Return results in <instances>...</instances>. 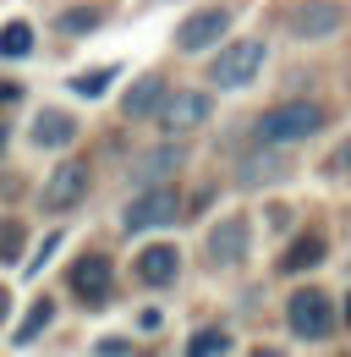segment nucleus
Instances as JSON below:
<instances>
[{
	"mask_svg": "<svg viewBox=\"0 0 351 357\" xmlns=\"http://www.w3.org/2000/svg\"><path fill=\"white\" fill-rule=\"evenodd\" d=\"M324 127V105H313V99H291V105H274V110H263L258 121V143L263 149H286V143H302Z\"/></svg>",
	"mask_w": 351,
	"mask_h": 357,
	"instance_id": "1",
	"label": "nucleus"
},
{
	"mask_svg": "<svg viewBox=\"0 0 351 357\" xmlns=\"http://www.w3.org/2000/svg\"><path fill=\"white\" fill-rule=\"evenodd\" d=\"M176 215H181V198H176V187H165V181H154V187H143L137 198L127 204V215H121V225H127L132 236L137 231H154V225H171Z\"/></svg>",
	"mask_w": 351,
	"mask_h": 357,
	"instance_id": "2",
	"label": "nucleus"
},
{
	"mask_svg": "<svg viewBox=\"0 0 351 357\" xmlns=\"http://www.w3.org/2000/svg\"><path fill=\"white\" fill-rule=\"evenodd\" d=\"M286 324H291V335H302V341H324L329 330H335V308H329V297L324 291H297L291 303H286Z\"/></svg>",
	"mask_w": 351,
	"mask_h": 357,
	"instance_id": "3",
	"label": "nucleus"
},
{
	"mask_svg": "<svg viewBox=\"0 0 351 357\" xmlns=\"http://www.w3.org/2000/svg\"><path fill=\"white\" fill-rule=\"evenodd\" d=\"M263 66V45L258 39H242V45H225L214 55V66H209V83L219 89H242V83H253Z\"/></svg>",
	"mask_w": 351,
	"mask_h": 357,
	"instance_id": "4",
	"label": "nucleus"
},
{
	"mask_svg": "<svg viewBox=\"0 0 351 357\" xmlns=\"http://www.w3.org/2000/svg\"><path fill=\"white\" fill-rule=\"evenodd\" d=\"M225 33H231V6H203V11H192V17L176 28V50L198 55V50H214Z\"/></svg>",
	"mask_w": 351,
	"mask_h": 357,
	"instance_id": "5",
	"label": "nucleus"
},
{
	"mask_svg": "<svg viewBox=\"0 0 351 357\" xmlns=\"http://www.w3.org/2000/svg\"><path fill=\"white\" fill-rule=\"evenodd\" d=\"M110 280H116V269H110V259H104V253H83L77 264L66 269V286H72V297H77V303H88V308L110 297Z\"/></svg>",
	"mask_w": 351,
	"mask_h": 357,
	"instance_id": "6",
	"label": "nucleus"
},
{
	"mask_svg": "<svg viewBox=\"0 0 351 357\" xmlns=\"http://www.w3.org/2000/svg\"><path fill=\"white\" fill-rule=\"evenodd\" d=\"M83 192H88V165L83 160H66L55 176L44 181V192H39V204L49 209V215H61V209H72V204H83Z\"/></svg>",
	"mask_w": 351,
	"mask_h": 357,
	"instance_id": "7",
	"label": "nucleus"
},
{
	"mask_svg": "<svg viewBox=\"0 0 351 357\" xmlns=\"http://www.w3.org/2000/svg\"><path fill=\"white\" fill-rule=\"evenodd\" d=\"M346 22V6H335V0H302L291 17H286V28L297 33V39H324V33H335Z\"/></svg>",
	"mask_w": 351,
	"mask_h": 357,
	"instance_id": "8",
	"label": "nucleus"
},
{
	"mask_svg": "<svg viewBox=\"0 0 351 357\" xmlns=\"http://www.w3.org/2000/svg\"><path fill=\"white\" fill-rule=\"evenodd\" d=\"M159 121H165V132H192V127H203V121H209V93H198V89L165 93Z\"/></svg>",
	"mask_w": 351,
	"mask_h": 357,
	"instance_id": "9",
	"label": "nucleus"
},
{
	"mask_svg": "<svg viewBox=\"0 0 351 357\" xmlns=\"http://www.w3.org/2000/svg\"><path fill=\"white\" fill-rule=\"evenodd\" d=\"M209 259L214 264H242L247 259V220L242 215H231V220H219L209 231Z\"/></svg>",
	"mask_w": 351,
	"mask_h": 357,
	"instance_id": "10",
	"label": "nucleus"
},
{
	"mask_svg": "<svg viewBox=\"0 0 351 357\" xmlns=\"http://www.w3.org/2000/svg\"><path fill=\"white\" fill-rule=\"evenodd\" d=\"M176 269H181V253H176V248H165V242L137 253V275H143V286H171Z\"/></svg>",
	"mask_w": 351,
	"mask_h": 357,
	"instance_id": "11",
	"label": "nucleus"
},
{
	"mask_svg": "<svg viewBox=\"0 0 351 357\" xmlns=\"http://www.w3.org/2000/svg\"><path fill=\"white\" fill-rule=\"evenodd\" d=\"M72 137H77V121H72L66 110H39V116H33V143H39V149H66Z\"/></svg>",
	"mask_w": 351,
	"mask_h": 357,
	"instance_id": "12",
	"label": "nucleus"
},
{
	"mask_svg": "<svg viewBox=\"0 0 351 357\" xmlns=\"http://www.w3.org/2000/svg\"><path fill=\"white\" fill-rule=\"evenodd\" d=\"M324 253H329V242H324L318 231H307V236H297V242L286 248V259H280V269H286V275H302V269L324 264Z\"/></svg>",
	"mask_w": 351,
	"mask_h": 357,
	"instance_id": "13",
	"label": "nucleus"
},
{
	"mask_svg": "<svg viewBox=\"0 0 351 357\" xmlns=\"http://www.w3.org/2000/svg\"><path fill=\"white\" fill-rule=\"evenodd\" d=\"M159 105H165V83H159V77H137V83H132V93L121 99V110H127L132 121H143V116H154Z\"/></svg>",
	"mask_w": 351,
	"mask_h": 357,
	"instance_id": "14",
	"label": "nucleus"
},
{
	"mask_svg": "<svg viewBox=\"0 0 351 357\" xmlns=\"http://www.w3.org/2000/svg\"><path fill=\"white\" fill-rule=\"evenodd\" d=\"M231 352V330H198V335H192V341H187V357H225Z\"/></svg>",
	"mask_w": 351,
	"mask_h": 357,
	"instance_id": "15",
	"label": "nucleus"
},
{
	"mask_svg": "<svg viewBox=\"0 0 351 357\" xmlns=\"http://www.w3.org/2000/svg\"><path fill=\"white\" fill-rule=\"evenodd\" d=\"M28 50H33V28H28V22H6V28H0V55H6V61H22Z\"/></svg>",
	"mask_w": 351,
	"mask_h": 357,
	"instance_id": "16",
	"label": "nucleus"
},
{
	"mask_svg": "<svg viewBox=\"0 0 351 357\" xmlns=\"http://www.w3.org/2000/svg\"><path fill=\"white\" fill-rule=\"evenodd\" d=\"M286 171V160H274V154H253L247 165H242V187H263V181H274Z\"/></svg>",
	"mask_w": 351,
	"mask_h": 357,
	"instance_id": "17",
	"label": "nucleus"
},
{
	"mask_svg": "<svg viewBox=\"0 0 351 357\" xmlns=\"http://www.w3.org/2000/svg\"><path fill=\"white\" fill-rule=\"evenodd\" d=\"M181 165V149H159V154H143L137 160V181H154V176H165V171H176Z\"/></svg>",
	"mask_w": 351,
	"mask_h": 357,
	"instance_id": "18",
	"label": "nucleus"
},
{
	"mask_svg": "<svg viewBox=\"0 0 351 357\" xmlns=\"http://www.w3.org/2000/svg\"><path fill=\"white\" fill-rule=\"evenodd\" d=\"M49 319H55V303H33V308H28V319L17 324V347H28V341L39 335V330L49 324Z\"/></svg>",
	"mask_w": 351,
	"mask_h": 357,
	"instance_id": "19",
	"label": "nucleus"
},
{
	"mask_svg": "<svg viewBox=\"0 0 351 357\" xmlns=\"http://www.w3.org/2000/svg\"><path fill=\"white\" fill-rule=\"evenodd\" d=\"M116 83V66H99V72H83V77H72V93H83V99H99V93Z\"/></svg>",
	"mask_w": 351,
	"mask_h": 357,
	"instance_id": "20",
	"label": "nucleus"
},
{
	"mask_svg": "<svg viewBox=\"0 0 351 357\" xmlns=\"http://www.w3.org/2000/svg\"><path fill=\"white\" fill-rule=\"evenodd\" d=\"M22 259V220H0V264Z\"/></svg>",
	"mask_w": 351,
	"mask_h": 357,
	"instance_id": "21",
	"label": "nucleus"
},
{
	"mask_svg": "<svg viewBox=\"0 0 351 357\" xmlns=\"http://www.w3.org/2000/svg\"><path fill=\"white\" fill-rule=\"evenodd\" d=\"M99 22H104V11H99V6H83V11H66V17H61V33H93Z\"/></svg>",
	"mask_w": 351,
	"mask_h": 357,
	"instance_id": "22",
	"label": "nucleus"
},
{
	"mask_svg": "<svg viewBox=\"0 0 351 357\" xmlns=\"http://www.w3.org/2000/svg\"><path fill=\"white\" fill-rule=\"evenodd\" d=\"M329 171H351V143H341V149L329 154Z\"/></svg>",
	"mask_w": 351,
	"mask_h": 357,
	"instance_id": "23",
	"label": "nucleus"
},
{
	"mask_svg": "<svg viewBox=\"0 0 351 357\" xmlns=\"http://www.w3.org/2000/svg\"><path fill=\"white\" fill-rule=\"evenodd\" d=\"M93 352H99V357H127V341H99Z\"/></svg>",
	"mask_w": 351,
	"mask_h": 357,
	"instance_id": "24",
	"label": "nucleus"
},
{
	"mask_svg": "<svg viewBox=\"0 0 351 357\" xmlns=\"http://www.w3.org/2000/svg\"><path fill=\"white\" fill-rule=\"evenodd\" d=\"M6 308H11V297H6V286H0V319H6Z\"/></svg>",
	"mask_w": 351,
	"mask_h": 357,
	"instance_id": "25",
	"label": "nucleus"
},
{
	"mask_svg": "<svg viewBox=\"0 0 351 357\" xmlns=\"http://www.w3.org/2000/svg\"><path fill=\"white\" fill-rule=\"evenodd\" d=\"M253 357H280V352H274V347H263V352H253Z\"/></svg>",
	"mask_w": 351,
	"mask_h": 357,
	"instance_id": "26",
	"label": "nucleus"
},
{
	"mask_svg": "<svg viewBox=\"0 0 351 357\" xmlns=\"http://www.w3.org/2000/svg\"><path fill=\"white\" fill-rule=\"evenodd\" d=\"M346 324H351V297H346Z\"/></svg>",
	"mask_w": 351,
	"mask_h": 357,
	"instance_id": "27",
	"label": "nucleus"
},
{
	"mask_svg": "<svg viewBox=\"0 0 351 357\" xmlns=\"http://www.w3.org/2000/svg\"><path fill=\"white\" fill-rule=\"evenodd\" d=\"M0 149H6V132H0Z\"/></svg>",
	"mask_w": 351,
	"mask_h": 357,
	"instance_id": "28",
	"label": "nucleus"
}]
</instances>
